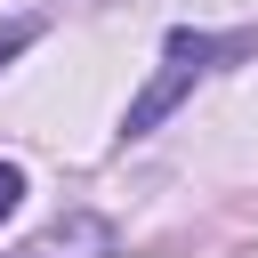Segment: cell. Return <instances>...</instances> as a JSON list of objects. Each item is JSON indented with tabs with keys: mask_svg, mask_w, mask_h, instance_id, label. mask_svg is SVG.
Wrapping results in <instances>:
<instances>
[{
	"mask_svg": "<svg viewBox=\"0 0 258 258\" xmlns=\"http://www.w3.org/2000/svg\"><path fill=\"white\" fill-rule=\"evenodd\" d=\"M16 202H24V169H16V161H0V218H8Z\"/></svg>",
	"mask_w": 258,
	"mask_h": 258,
	"instance_id": "obj_4",
	"label": "cell"
},
{
	"mask_svg": "<svg viewBox=\"0 0 258 258\" xmlns=\"http://www.w3.org/2000/svg\"><path fill=\"white\" fill-rule=\"evenodd\" d=\"M258 48V32H194V24H177L169 40H161V73L129 97V113H121V137H153L177 105H185V89L194 81H210L218 64H234V56H250Z\"/></svg>",
	"mask_w": 258,
	"mask_h": 258,
	"instance_id": "obj_1",
	"label": "cell"
},
{
	"mask_svg": "<svg viewBox=\"0 0 258 258\" xmlns=\"http://www.w3.org/2000/svg\"><path fill=\"white\" fill-rule=\"evenodd\" d=\"M40 32H48V16H8V24H0V64H16Z\"/></svg>",
	"mask_w": 258,
	"mask_h": 258,
	"instance_id": "obj_3",
	"label": "cell"
},
{
	"mask_svg": "<svg viewBox=\"0 0 258 258\" xmlns=\"http://www.w3.org/2000/svg\"><path fill=\"white\" fill-rule=\"evenodd\" d=\"M121 250V234H113V218H97V210H64L56 226H40L16 258H113Z\"/></svg>",
	"mask_w": 258,
	"mask_h": 258,
	"instance_id": "obj_2",
	"label": "cell"
}]
</instances>
